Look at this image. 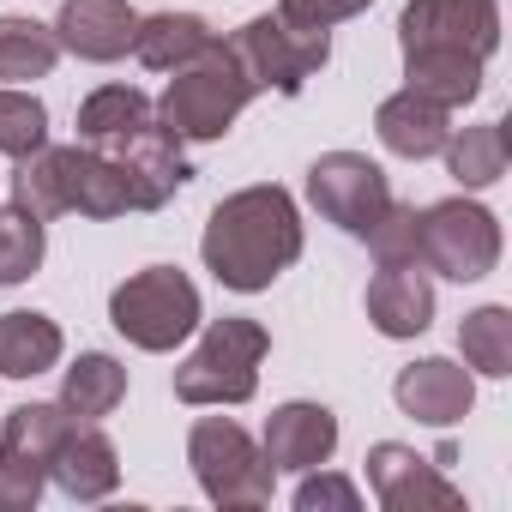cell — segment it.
Wrapping results in <instances>:
<instances>
[{
    "label": "cell",
    "mask_w": 512,
    "mask_h": 512,
    "mask_svg": "<svg viewBox=\"0 0 512 512\" xmlns=\"http://www.w3.org/2000/svg\"><path fill=\"white\" fill-rule=\"evenodd\" d=\"M368 482H374V500L386 512H458L464 506V494L440 476V464L416 458L398 440L368 446Z\"/></svg>",
    "instance_id": "7c38bea8"
},
{
    "label": "cell",
    "mask_w": 512,
    "mask_h": 512,
    "mask_svg": "<svg viewBox=\"0 0 512 512\" xmlns=\"http://www.w3.org/2000/svg\"><path fill=\"white\" fill-rule=\"evenodd\" d=\"M272 350V332L247 314H223L205 326L199 350L175 368L181 404H247L260 392V362Z\"/></svg>",
    "instance_id": "3957f363"
},
{
    "label": "cell",
    "mask_w": 512,
    "mask_h": 512,
    "mask_svg": "<svg viewBox=\"0 0 512 512\" xmlns=\"http://www.w3.org/2000/svg\"><path fill=\"white\" fill-rule=\"evenodd\" d=\"M416 260L452 284H476L500 266V223L476 199H434L416 211Z\"/></svg>",
    "instance_id": "52a82bcc"
},
{
    "label": "cell",
    "mask_w": 512,
    "mask_h": 512,
    "mask_svg": "<svg viewBox=\"0 0 512 512\" xmlns=\"http://www.w3.org/2000/svg\"><path fill=\"white\" fill-rule=\"evenodd\" d=\"M199 253H205V272L223 290H241V296L272 290L278 272H290L302 260V211L278 181L241 187L211 211Z\"/></svg>",
    "instance_id": "6da1fadb"
},
{
    "label": "cell",
    "mask_w": 512,
    "mask_h": 512,
    "mask_svg": "<svg viewBox=\"0 0 512 512\" xmlns=\"http://www.w3.org/2000/svg\"><path fill=\"white\" fill-rule=\"evenodd\" d=\"M43 253H49L43 217H37V211H25L19 199H13V205H0V290H7V284H25V278H37Z\"/></svg>",
    "instance_id": "4316f807"
},
{
    "label": "cell",
    "mask_w": 512,
    "mask_h": 512,
    "mask_svg": "<svg viewBox=\"0 0 512 512\" xmlns=\"http://www.w3.org/2000/svg\"><path fill=\"white\" fill-rule=\"evenodd\" d=\"M43 482H49V470L37 458L0 446V512H31L43 500Z\"/></svg>",
    "instance_id": "4dcf8cb0"
},
{
    "label": "cell",
    "mask_w": 512,
    "mask_h": 512,
    "mask_svg": "<svg viewBox=\"0 0 512 512\" xmlns=\"http://www.w3.org/2000/svg\"><path fill=\"white\" fill-rule=\"evenodd\" d=\"M139 13L127 0H61V19H55V43L73 49L79 61H121L133 49Z\"/></svg>",
    "instance_id": "2e32d148"
},
{
    "label": "cell",
    "mask_w": 512,
    "mask_h": 512,
    "mask_svg": "<svg viewBox=\"0 0 512 512\" xmlns=\"http://www.w3.org/2000/svg\"><path fill=\"white\" fill-rule=\"evenodd\" d=\"M296 506L302 512H326V506H338V512H356L362 506V494H356V482L350 476H332V470H302V488H296Z\"/></svg>",
    "instance_id": "1f68e13d"
},
{
    "label": "cell",
    "mask_w": 512,
    "mask_h": 512,
    "mask_svg": "<svg viewBox=\"0 0 512 512\" xmlns=\"http://www.w3.org/2000/svg\"><path fill=\"white\" fill-rule=\"evenodd\" d=\"M67 338L49 314H31V308H13L0 314V374L7 380H37L61 362Z\"/></svg>",
    "instance_id": "ffe728a7"
},
{
    "label": "cell",
    "mask_w": 512,
    "mask_h": 512,
    "mask_svg": "<svg viewBox=\"0 0 512 512\" xmlns=\"http://www.w3.org/2000/svg\"><path fill=\"white\" fill-rule=\"evenodd\" d=\"M368 320L380 338H416L434 320V284L422 266H380L368 284Z\"/></svg>",
    "instance_id": "e0dca14e"
},
{
    "label": "cell",
    "mask_w": 512,
    "mask_h": 512,
    "mask_svg": "<svg viewBox=\"0 0 512 512\" xmlns=\"http://www.w3.org/2000/svg\"><path fill=\"white\" fill-rule=\"evenodd\" d=\"M308 199L326 223H338L344 235H368L386 205H392V181L374 157L362 151H326L314 169H308Z\"/></svg>",
    "instance_id": "9c48e42d"
},
{
    "label": "cell",
    "mask_w": 512,
    "mask_h": 512,
    "mask_svg": "<svg viewBox=\"0 0 512 512\" xmlns=\"http://www.w3.org/2000/svg\"><path fill=\"white\" fill-rule=\"evenodd\" d=\"M374 133H380V145H386L392 157L422 163V157H440V151H446L452 121H446V109H440V103H428V97H416V91H398V97H386V103H380Z\"/></svg>",
    "instance_id": "ac0fdd59"
},
{
    "label": "cell",
    "mask_w": 512,
    "mask_h": 512,
    "mask_svg": "<svg viewBox=\"0 0 512 512\" xmlns=\"http://www.w3.org/2000/svg\"><path fill=\"white\" fill-rule=\"evenodd\" d=\"M362 241L374 247L380 266H422V260H416V205H398V199H392L386 217H380Z\"/></svg>",
    "instance_id": "f546056e"
},
{
    "label": "cell",
    "mask_w": 512,
    "mask_h": 512,
    "mask_svg": "<svg viewBox=\"0 0 512 512\" xmlns=\"http://www.w3.org/2000/svg\"><path fill=\"white\" fill-rule=\"evenodd\" d=\"M121 398H127V368H121L115 356H103V350H85V356L67 368V380H61V404H67V416H79V422L115 416Z\"/></svg>",
    "instance_id": "603a6c76"
},
{
    "label": "cell",
    "mask_w": 512,
    "mask_h": 512,
    "mask_svg": "<svg viewBox=\"0 0 512 512\" xmlns=\"http://www.w3.org/2000/svg\"><path fill=\"white\" fill-rule=\"evenodd\" d=\"M187 464L205 488V500H217L223 512H253L266 506L278 488V470L266 464V452L253 446V434L229 416H199L187 434Z\"/></svg>",
    "instance_id": "8992f818"
},
{
    "label": "cell",
    "mask_w": 512,
    "mask_h": 512,
    "mask_svg": "<svg viewBox=\"0 0 512 512\" xmlns=\"http://www.w3.org/2000/svg\"><path fill=\"white\" fill-rule=\"evenodd\" d=\"M260 452H266L272 470H320L338 452V416L326 404L290 398L266 416V446Z\"/></svg>",
    "instance_id": "5bb4252c"
},
{
    "label": "cell",
    "mask_w": 512,
    "mask_h": 512,
    "mask_svg": "<svg viewBox=\"0 0 512 512\" xmlns=\"http://www.w3.org/2000/svg\"><path fill=\"white\" fill-rule=\"evenodd\" d=\"M103 157H115V169L127 175V193H133V211H163L181 187H187V157H181V133L163 121V115H151L139 133H127L115 151H103Z\"/></svg>",
    "instance_id": "8fae6325"
},
{
    "label": "cell",
    "mask_w": 512,
    "mask_h": 512,
    "mask_svg": "<svg viewBox=\"0 0 512 512\" xmlns=\"http://www.w3.org/2000/svg\"><path fill=\"white\" fill-rule=\"evenodd\" d=\"M482 67L488 61H476L464 49H404V79H410L404 91H416L440 109H464L482 97Z\"/></svg>",
    "instance_id": "d6986e66"
},
{
    "label": "cell",
    "mask_w": 512,
    "mask_h": 512,
    "mask_svg": "<svg viewBox=\"0 0 512 512\" xmlns=\"http://www.w3.org/2000/svg\"><path fill=\"white\" fill-rule=\"evenodd\" d=\"M247 103H253V79L241 73L235 49L211 37L187 67H175V79H169L157 115H163L181 139H223Z\"/></svg>",
    "instance_id": "277c9868"
},
{
    "label": "cell",
    "mask_w": 512,
    "mask_h": 512,
    "mask_svg": "<svg viewBox=\"0 0 512 512\" xmlns=\"http://www.w3.org/2000/svg\"><path fill=\"white\" fill-rule=\"evenodd\" d=\"M13 199L25 211H37L43 223L61 217V211H79V217L133 211L127 175L115 169V157H103L91 145H43L37 157H25L19 175H13Z\"/></svg>",
    "instance_id": "7a4b0ae2"
},
{
    "label": "cell",
    "mask_w": 512,
    "mask_h": 512,
    "mask_svg": "<svg viewBox=\"0 0 512 512\" xmlns=\"http://www.w3.org/2000/svg\"><path fill=\"white\" fill-rule=\"evenodd\" d=\"M157 115V103L139 91V85H103L79 103V145L91 151H115L127 133H139L145 121Z\"/></svg>",
    "instance_id": "44dd1931"
},
{
    "label": "cell",
    "mask_w": 512,
    "mask_h": 512,
    "mask_svg": "<svg viewBox=\"0 0 512 512\" xmlns=\"http://www.w3.org/2000/svg\"><path fill=\"white\" fill-rule=\"evenodd\" d=\"M43 145H49V109H43L31 91L7 85V91H0V151H7L13 163H25V157H37Z\"/></svg>",
    "instance_id": "f1b7e54d"
},
{
    "label": "cell",
    "mask_w": 512,
    "mask_h": 512,
    "mask_svg": "<svg viewBox=\"0 0 512 512\" xmlns=\"http://www.w3.org/2000/svg\"><path fill=\"white\" fill-rule=\"evenodd\" d=\"M392 398H398L404 416H416V422H428V428H452V422L470 416L476 380H470V368H458V362H446V356H422V362L398 368Z\"/></svg>",
    "instance_id": "4fadbf2b"
},
{
    "label": "cell",
    "mask_w": 512,
    "mask_h": 512,
    "mask_svg": "<svg viewBox=\"0 0 512 512\" xmlns=\"http://www.w3.org/2000/svg\"><path fill=\"white\" fill-rule=\"evenodd\" d=\"M241 73L253 79V91H278V97H296L326 61H332V37L326 31H302L290 19H247L235 37H229Z\"/></svg>",
    "instance_id": "ba28073f"
},
{
    "label": "cell",
    "mask_w": 512,
    "mask_h": 512,
    "mask_svg": "<svg viewBox=\"0 0 512 512\" xmlns=\"http://www.w3.org/2000/svg\"><path fill=\"white\" fill-rule=\"evenodd\" d=\"M61 61L55 25H37L25 13H0V79L25 85V79H49Z\"/></svg>",
    "instance_id": "cb8c5ba5"
},
{
    "label": "cell",
    "mask_w": 512,
    "mask_h": 512,
    "mask_svg": "<svg viewBox=\"0 0 512 512\" xmlns=\"http://www.w3.org/2000/svg\"><path fill=\"white\" fill-rule=\"evenodd\" d=\"M205 43H211V25H205L199 13H151V19H139V31H133V55H139L151 73L187 67Z\"/></svg>",
    "instance_id": "7402d4cb"
},
{
    "label": "cell",
    "mask_w": 512,
    "mask_h": 512,
    "mask_svg": "<svg viewBox=\"0 0 512 512\" xmlns=\"http://www.w3.org/2000/svg\"><path fill=\"white\" fill-rule=\"evenodd\" d=\"M49 482L67 494V500H103L115 494L121 482V452L115 440L97 428V422H73L61 434V446L49 452Z\"/></svg>",
    "instance_id": "9a60e30c"
},
{
    "label": "cell",
    "mask_w": 512,
    "mask_h": 512,
    "mask_svg": "<svg viewBox=\"0 0 512 512\" xmlns=\"http://www.w3.org/2000/svg\"><path fill=\"white\" fill-rule=\"evenodd\" d=\"M73 422H79V416H67L61 398H55V404H19V410H7V422H0V446H13V452L37 458V464L49 470V452L61 446V434H67Z\"/></svg>",
    "instance_id": "83f0119b"
},
{
    "label": "cell",
    "mask_w": 512,
    "mask_h": 512,
    "mask_svg": "<svg viewBox=\"0 0 512 512\" xmlns=\"http://www.w3.org/2000/svg\"><path fill=\"white\" fill-rule=\"evenodd\" d=\"M368 7H374V0H278V19H290L302 31H332L338 19H356Z\"/></svg>",
    "instance_id": "d6a6232c"
},
{
    "label": "cell",
    "mask_w": 512,
    "mask_h": 512,
    "mask_svg": "<svg viewBox=\"0 0 512 512\" xmlns=\"http://www.w3.org/2000/svg\"><path fill=\"white\" fill-rule=\"evenodd\" d=\"M404 49H464L488 61L500 49V7L494 0H410L398 19Z\"/></svg>",
    "instance_id": "30bf717a"
},
{
    "label": "cell",
    "mask_w": 512,
    "mask_h": 512,
    "mask_svg": "<svg viewBox=\"0 0 512 512\" xmlns=\"http://www.w3.org/2000/svg\"><path fill=\"white\" fill-rule=\"evenodd\" d=\"M506 157H512V145H506L500 121H476V127L446 133V169L458 187H494L506 175Z\"/></svg>",
    "instance_id": "d4e9b609"
},
{
    "label": "cell",
    "mask_w": 512,
    "mask_h": 512,
    "mask_svg": "<svg viewBox=\"0 0 512 512\" xmlns=\"http://www.w3.org/2000/svg\"><path fill=\"white\" fill-rule=\"evenodd\" d=\"M199 320H205L199 314V290L175 266H145L127 284H115V296H109V326L133 350H151V356L187 344L199 332Z\"/></svg>",
    "instance_id": "5b68a950"
},
{
    "label": "cell",
    "mask_w": 512,
    "mask_h": 512,
    "mask_svg": "<svg viewBox=\"0 0 512 512\" xmlns=\"http://www.w3.org/2000/svg\"><path fill=\"white\" fill-rule=\"evenodd\" d=\"M458 350H464V368H476V374H488V380H506V374H512V308L488 302V308L464 314Z\"/></svg>",
    "instance_id": "484cf974"
}]
</instances>
